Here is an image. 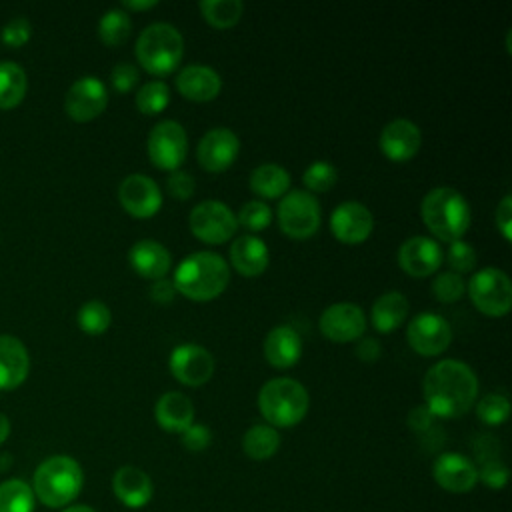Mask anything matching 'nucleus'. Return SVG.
Returning a JSON list of instances; mask_svg holds the SVG:
<instances>
[{"label":"nucleus","mask_w":512,"mask_h":512,"mask_svg":"<svg viewBox=\"0 0 512 512\" xmlns=\"http://www.w3.org/2000/svg\"><path fill=\"white\" fill-rule=\"evenodd\" d=\"M36 496L30 484L10 478L0 484V512H34Z\"/></svg>","instance_id":"33"},{"label":"nucleus","mask_w":512,"mask_h":512,"mask_svg":"<svg viewBox=\"0 0 512 512\" xmlns=\"http://www.w3.org/2000/svg\"><path fill=\"white\" fill-rule=\"evenodd\" d=\"M320 332L324 338L336 344L354 342L364 336L366 330V314L354 302H336L330 304L318 320Z\"/></svg>","instance_id":"12"},{"label":"nucleus","mask_w":512,"mask_h":512,"mask_svg":"<svg viewBox=\"0 0 512 512\" xmlns=\"http://www.w3.org/2000/svg\"><path fill=\"white\" fill-rule=\"evenodd\" d=\"M356 356L362 360V362H374L380 358L382 354V346H380V340L374 338V336H362L358 338V344L354 348Z\"/></svg>","instance_id":"49"},{"label":"nucleus","mask_w":512,"mask_h":512,"mask_svg":"<svg viewBox=\"0 0 512 512\" xmlns=\"http://www.w3.org/2000/svg\"><path fill=\"white\" fill-rule=\"evenodd\" d=\"M432 422H434V416L430 414V410L424 404L412 408L408 414V426L414 432H428L432 428Z\"/></svg>","instance_id":"50"},{"label":"nucleus","mask_w":512,"mask_h":512,"mask_svg":"<svg viewBox=\"0 0 512 512\" xmlns=\"http://www.w3.org/2000/svg\"><path fill=\"white\" fill-rule=\"evenodd\" d=\"M26 72L16 62H0V108H14L26 94Z\"/></svg>","instance_id":"31"},{"label":"nucleus","mask_w":512,"mask_h":512,"mask_svg":"<svg viewBox=\"0 0 512 512\" xmlns=\"http://www.w3.org/2000/svg\"><path fill=\"white\" fill-rule=\"evenodd\" d=\"M76 318H78V326L86 334L98 336L108 330V326L112 322V312L102 300H88L80 306Z\"/></svg>","instance_id":"36"},{"label":"nucleus","mask_w":512,"mask_h":512,"mask_svg":"<svg viewBox=\"0 0 512 512\" xmlns=\"http://www.w3.org/2000/svg\"><path fill=\"white\" fill-rule=\"evenodd\" d=\"M442 260V248L430 236H410L398 248V266L414 278H426L434 274Z\"/></svg>","instance_id":"18"},{"label":"nucleus","mask_w":512,"mask_h":512,"mask_svg":"<svg viewBox=\"0 0 512 512\" xmlns=\"http://www.w3.org/2000/svg\"><path fill=\"white\" fill-rule=\"evenodd\" d=\"M128 264L130 268L148 280L166 278L172 266V256L160 242L152 238L136 240L128 250Z\"/></svg>","instance_id":"22"},{"label":"nucleus","mask_w":512,"mask_h":512,"mask_svg":"<svg viewBox=\"0 0 512 512\" xmlns=\"http://www.w3.org/2000/svg\"><path fill=\"white\" fill-rule=\"evenodd\" d=\"M84 474L80 464L64 454L46 458L34 472V496L48 508H64L82 490Z\"/></svg>","instance_id":"5"},{"label":"nucleus","mask_w":512,"mask_h":512,"mask_svg":"<svg viewBox=\"0 0 512 512\" xmlns=\"http://www.w3.org/2000/svg\"><path fill=\"white\" fill-rule=\"evenodd\" d=\"M154 418L162 430L182 434L194 422V404L182 392H166L156 400Z\"/></svg>","instance_id":"27"},{"label":"nucleus","mask_w":512,"mask_h":512,"mask_svg":"<svg viewBox=\"0 0 512 512\" xmlns=\"http://www.w3.org/2000/svg\"><path fill=\"white\" fill-rule=\"evenodd\" d=\"M184 56V38L168 22L148 24L136 40V58L152 76L172 74Z\"/></svg>","instance_id":"6"},{"label":"nucleus","mask_w":512,"mask_h":512,"mask_svg":"<svg viewBox=\"0 0 512 512\" xmlns=\"http://www.w3.org/2000/svg\"><path fill=\"white\" fill-rule=\"evenodd\" d=\"M62 512H96V510H94V508H90V506L76 504V506H68V508H64Z\"/></svg>","instance_id":"53"},{"label":"nucleus","mask_w":512,"mask_h":512,"mask_svg":"<svg viewBox=\"0 0 512 512\" xmlns=\"http://www.w3.org/2000/svg\"><path fill=\"white\" fill-rule=\"evenodd\" d=\"M230 280V268L218 252L200 250L180 260L174 272L176 292L194 302H208L218 298Z\"/></svg>","instance_id":"2"},{"label":"nucleus","mask_w":512,"mask_h":512,"mask_svg":"<svg viewBox=\"0 0 512 512\" xmlns=\"http://www.w3.org/2000/svg\"><path fill=\"white\" fill-rule=\"evenodd\" d=\"M290 188V172L280 164H260L250 172V190L266 200L282 198Z\"/></svg>","instance_id":"29"},{"label":"nucleus","mask_w":512,"mask_h":512,"mask_svg":"<svg viewBox=\"0 0 512 512\" xmlns=\"http://www.w3.org/2000/svg\"><path fill=\"white\" fill-rule=\"evenodd\" d=\"M166 188L170 192L172 198H178V200H188L194 190H196V182L194 178L184 172V170H174L170 172V176L166 178Z\"/></svg>","instance_id":"45"},{"label":"nucleus","mask_w":512,"mask_h":512,"mask_svg":"<svg viewBox=\"0 0 512 512\" xmlns=\"http://www.w3.org/2000/svg\"><path fill=\"white\" fill-rule=\"evenodd\" d=\"M280 448V434L270 424H254L242 436V450L252 460H268Z\"/></svg>","instance_id":"30"},{"label":"nucleus","mask_w":512,"mask_h":512,"mask_svg":"<svg viewBox=\"0 0 512 512\" xmlns=\"http://www.w3.org/2000/svg\"><path fill=\"white\" fill-rule=\"evenodd\" d=\"M494 220H496V228L500 230L502 238L506 242H510V238H512V196L510 194H506L500 200V204L496 208V214H494Z\"/></svg>","instance_id":"47"},{"label":"nucleus","mask_w":512,"mask_h":512,"mask_svg":"<svg viewBox=\"0 0 512 512\" xmlns=\"http://www.w3.org/2000/svg\"><path fill=\"white\" fill-rule=\"evenodd\" d=\"M190 232L206 244H224L238 230L236 214L220 200L198 202L188 216Z\"/></svg>","instance_id":"9"},{"label":"nucleus","mask_w":512,"mask_h":512,"mask_svg":"<svg viewBox=\"0 0 512 512\" xmlns=\"http://www.w3.org/2000/svg\"><path fill=\"white\" fill-rule=\"evenodd\" d=\"M410 348L420 356H438L452 342V328L448 320L436 312L416 314L406 330Z\"/></svg>","instance_id":"11"},{"label":"nucleus","mask_w":512,"mask_h":512,"mask_svg":"<svg viewBox=\"0 0 512 512\" xmlns=\"http://www.w3.org/2000/svg\"><path fill=\"white\" fill-rule=\"evenodd\" d=\"M374 230V216L358 200L340 202L330 214V232L342 244H362Z\"/></svg>","instance_id":"15"},{"label":"nucleus","mask_w":512,"mask_h":512,"mask_svg":"<svg viewBox=\"0 0 512 512\" xmlns=\"http://www.w3.org/2000/svg\"><path fill=\"white\" fill-rule=\"evenodd\" d=\"M476 416L488 426H500L510 416V402L504 394L490 392L478 400Z\"/></svg>","instance_id":"39"},{"label":"nucleus","mask_w":512,"mask_h":512,"mask_svg":"<svg viewBox=\"0 0 512 512\" xmlns=\"http://www.w3.org/2000/svg\"><path fill=\"white\" fill-rule=\"evenodd\" d=\"M466 292L474 308L486 316H506L512 308V282L508 274L496 266L474 272L466 282Z\"/></svg>","instance_id":"7"},{"label":"nucleus","mask_w":512,"mask_h":512,"mask_svg":"<svg viewBox=\"0 0 512 512\" xmlns=\"http://www.w3.org/2000/svg\"><path fill=\"white\" fill-rule=\"evenodd\" d=\"M420 144V128L408 118H396L388 122L378 136V148L390 162L412 160L418 154Z\"/></svg>","instance_id":"19"},{"label":"nucleus","mask_w":512,"mask_h":512,"mask_svg":"<svg viewBox=\"0 0 512 512\" xmlns=\"http://www.w3.org/2000/svg\"><path fill=\"white\" fill-rule=\"evenodd\" d=\"M422 390L434 418H460L478 398V378L466 362L446 358L428 368Z\"/></svg>","instance_id":"1"},{"label":"nucleus","mask_w":512,"mask_h":512,"mask_svg":"<svg viewBox=\"0 0 512 512\" xmlns=\"http://www.w3.org/2000/svg\"><path fill=\"white\" fill-rule=\"evenodd\" d=\"M432 476L436 484L454 494L470 492L478 482L476 464L458 452H444L432 464Z\"/></svg>","instance_id":"20"},{"label":"nucleus","mask_w":512,"mask_h":512,"mask_svg":"<svg viewBox=\"0 0 512 512\" xmlns=\"http://www.w3.org/2000/svg\"><path fill=\"white\" fill-rule=\"evenodd\" d=\"M230 262L246 278L260 276L270 262V250L256 234H242L230 244Z\"/></svg>","instance_id":"24"},{"label":"nucleus","mask_w":512,"mask_h":512,"mask_svg":"<svg viewBox=\"0 0 512 512\" xmlns=\"http://www.w3.org/2000/svg\"><path fill=\"white\" fill-rule=\"evenodd\" d=\"M198 8L202 18L220 30L236 26L244 12V4L240 0H202Z\"/></svg>","instance_id":"32"},{"label":"nucleus","mask_w":512,"mask_h":512,"mask_svg":"<svg viewBox=\"0 0 512 512\" xmlns=\"http://www.w3.org/2000/svg\"><path fill=\"white\" fill-rule=\"evenodd\" d=\"M430 290H432V294L438 302L452 304V302H458L464 296L466 282H464V276H460L452 270H446V272H438L434 276Z\"/></svg>","instance_id":"37"},{"label":"nucleus","mask_w":512,"mask_h":512,"mask_svg":"<svg viewBox=\"0 0 512 512\" xmlns=\"http://www.w3.org/2000/svg\"><path fill=\"white\" fill-rule=\"evenodd\" d=\"M302 182L310 190V194L312 192L322 194V192H328L338 182V170L334 164L326 160H316L304 170Z\"/></svg>","instance_id":"38"},{"label":"nucleus","mask_w":512,"mask_h":512,"mask_svg":"<svg viewBox=\"0 0 512 512\" xmlns=\"http://www.w3.org/2000/svg\"><path fill=\"white\" fill-rule=\"evenodd\" d=\"M148 156L150 162L160 168L174 172L182 166L188 154V136L180 122L160 120L148 134Z\"/></svg>","instance_id":"10"},{"label":"nucleus","mask_w":512,"mask_h":512,"mask_svg":"<svg viewBox=\"0 0 512 512\" xmlns=\"http://www.w3.org/2000/svg\"><path fill=\"white\" fill-rule=\"evenodd\" d=\"M238 152H240V138L230 128H224V126H216L208 130L196 146L198 164L206 172H214V174L228 170L238 158Z\"/></svg>","instance_id":"16"},{"label":"nucleus","mask_w":512,"mask_h":512,"mask_svg":"<svg viewBox=\"0 0 512 512\" xmlns=\"http://www.w3.org/2000/svg\"><path fill=\"white\" fill-rule=\"evenodd\" d=\"M112 490L116 498L128 508H140L152 498L150 476L136 466H122L112 476Z\"/></svg>","instance_id":"26"},{"label":"nucleus","mask_w":512,"mask_h":512,"mask_svg":"<svg viewBox=\"0 0 512 512\" xmlns=\"http://www.w3.org/2000/svg\"><path fill=\"white\" fill-rule=\"evenodd\" d=\"M108 104V90L96 76L78 78L66 92L64 110L76 122L94 120Z\"/></svg>","instance_id":"14"},{"label":"nucleus","mask_w":512,"mask_h":512,"mask_svg":"<svg viewBox=\"0 0 512 512\" xmlns=\"http://www.w3.org/2000/svg\"><path fill=\"white\" fill-rule=\"evenodd\" d=\"M476 470H478V478L492 490H500L508 482V468L500 458L484 460L480 462V466H476Z\"/></svg>","instance_id":"42"},{"label":"nucleus","mask_w":512,"mask_h":512,"mask_svg":"<svg viewBox=\"0 0 512 512\" xmlns=\"http://www.w3.org/2000/svg\"><path fill=\"white\" fill-rule=\"evenodd\" d=\"M450 270L456 274H468L476 268V250L472 248V244L460 240H454L448 244V250L442 252Z\"/></svg>","instance_id":"41"},{"label":"nucleus","mask_w":512,"mask_h":512,"mask_svg":"<svg viewBox=\"0 0 512 512\" xmlns=\"http://www.w3.org/2000/svg\"><path fill=\"white\" fill-rule=\"evenodd\" d=\"M308 404L310 398L304 384L288 376L270 378L258 392L260 414L274 428H290L302 422Z\"/></svg>","instance_id":"4"},{"label":"nucleus","mask_w":512,"mask_h":512,"mask_svg":"<svg viewBox=\"0 0 512 512\" xmlns=\"http://www.w3.org/2000/svg\"><path fill=\"white\" fill-rule=\"evenodd\" d=\"M212 442V432L208 426L204 424H196L192 422L184 432H182V444L186 450L190 452H202L204 448H208Z\"/></svg>","instance_id":"46"},{"label":"nucleus","mask_w":512,"mask_h":512,"mask_svg":"<svg viewBox=\"0 0 512 512\" xmlns=\"http://www.w3.org/2000/svg\"><path fill=\"white\" fill-rule=\"evenodd\" d=\"M170 372L172 376L190 388H198L202 384H206L212 374H214V358L212 354L200 346V344H192V342H184L178 344L168 360Z\"/></svg>","instance_id":"13"},{"label":"nucleus","mask_w":512,"mask_h":512,"mask_svg":"<svg viewBox=\"0 0 512 512\" xmlns=\"http://www.w3.org/2000/svg\"><path fill=\"white\" fill-rule=\"evenodd\" d=\"M140 80V72L130 62H118L110 72V82L116 92H130Z\"/></svg>","instance_id":"43"},{"label":"nucleus","mask_w":512,"mask_h":512,"mask_svg":"<svg viewBox=\"0 0 512 512\" xmlns=\"http://www.w3.org/2000/svg\"><path fill=\"white\" fill-rule=\"evenodd\" d=\"M132 32V20L128 12L122 8H112L104 12V16L98 22V36L106 46H120L128 40Z\"/></svg>","instance_id":"34"},{"label":"nucleus","mask_w":512,"mask_h":512,"mask_svg":"<svg viewBox=\"0 0 512 512\" xmlns=\"http://www.w3.org/2000/svg\"><path fill=\"white\" fill-rule=\"evenodd\" d=\"M158 2L156 0H124L122 2V10H148L154 8Z\"/></svg>","instance_id":"51"},{"label":"nucleus","mask_w":512,"mask_h":512,"mask_svg":"<svg viewBox=\"0 0 512 512\" xmlns=\"http://www.w3.org/2000/svg\"><path fill=\"white\" fill-rule=\"evenodd\" d=\"M148 294H150L152 302L166 306V304H170V302L174 300V296H176V286H174L172 280L160 278V280H154V282H152Z\"/></svg>","instance_id":"48"},{"label":"nucleus","mask_w":512,"mask_h":512,"mask_svg":"<svg viewBox=\"0 0 512 512\" xmlns=\"http://www.w3.org/2000/svg\"><path fill=\"white\" fill-rule=\"evenodd\" d=\"M276 216L278 226L286 236L294 240H306L318 232L322 210L314 194L304 190H290L280 198Z\"/></svg>","instance_id":"8"},{"label":"nucleus","mask_w":512,"mask_h":512,"mask_svg":"<svg viewBox=\"0 0 512 512\" xmlns=\"http://www.w3.org/2000/svg\"><path fill=\"white\" fill-rule=\"evenodd\" d=\"M30 32H32V28H30L28 18L16 16V18H12V20L2 28V42L8 44V46H12V48H18V46H22V44L28 42Z\"/></svg>","instance_id":"44"},{"label":"nucleus","mask_w":512,"mask_h":512,"mask_svg":"<svg viewBox=\"0 0 512 512\" xmlns=\"http://www.w3.org/2000/svg\"><path fill=\"white\" fill-rule=\"evenodd\" d=\"M30 368V358L26 346L8 334L0 336V390L18 388Z\"/></svg>","instance_id":"25"},{"label":"nucleus","mask_w":512,"mask_h":512,"mask_svg":"<svg viewBox=\"0 0 512 512\" xmlns=\"http://www.w3.org/2000/svg\"><path fill=\"white\" fill-rule=\"evenodd\" d=\"M420 214L428 232L446 244L460 240L466 234L472 218L468 200L452 186L428 190L422 198Z\"/></svg>","instance_id":"3"},{"label":"nucleus","mask_w":512,"mask_h":512,"mask_svg":"<svg viewBox=\"0 0 512 512\" xmlns=\"http://www.w3.org/2000/svg\"><path fill=\"white\" fill-rule=\"evenodd\" d=\"M264 356L266 362L276 370L292 368L302 356V338L300 334L288 326H274L264 340Z\"/></svg>","instance_id":"23"},{"label":"nucleus","mask_w":512,"mask_h":512,"mask_svg":"<svg viewBox=\"0 0 512 512\" xmlns=\"http://www.w3.org/2000/svg\"><path fill=\"white\" fill-rule=\"evenodd\" d=\"M178 92L192 102H210L222 90L220 74L206 64H188L176 74Z\"/></svg>","instance_id":"21"},{"label":"nucleus","mask_w":512,"mask_h":512,"mask_svg":"<svg viewBox=\"0 0 512 512\" xmlns=\"http://www.w3.org/2000/svg\"><path fill=\"white\" fill-rule=\"evenodd\" d=\"M170 102V90L162 80H150L136 92V108L146 116H156L166 110Z\"/></svg>","instance_id":"35"},{"label":"nucleus","mask_w":512,"mask_h":512,"mask_svg":"<svg viewBox=\"0 0 512 512\" xmlns=\"http://www.w3.org/2000/svg\"><path fill=\"white\" fill-rule=\"evenodd\" d=\"M408 310H410V304H408V298L404 294H400V292H384L372 304V310H370L372 326L380 334L394 332L406 320Z\"/></svg>","instance_id":"28"},{"label":"nucleus","mask_w":512,"mask_h":512,"mask_svg":"<svg viewBox=\"0 0 512 512\" xmlns=\"http://www.w3.org/2000/svg\"><path fill=\"white\" fill-rule=\"evenodd\" d=\"M118 200L130 216L150 218L162 206V192L150 176L136 172V174H128L120 182Z\"/></svg>","instance_id":"17"},{"label":"nucleus","mask_w":512,"mask_h":512,"mask_svg":"<svg viewBox=\"0 0 512 512\" xmlns=\"http://www.w3.org/2000/svg\"><path fill=\"white\" fill-rule=\"evenodd\" d=\"M236 220H238V226L246 228L248 232H260L268 228L272 220V210L262 200H250L240 208V212L236 214Z\"/></svg>","instance_id":"40"},{"label":"nucleus","mask_w":512,"mask_h":512,"mask_svg":"<svg viewBox=\"0 0 512 512\" xmlns=\"http://www.w3.org/2000/svg\"><path fill=\"white\" fill-rule=\"evenodd\" d=\"M10 434V420L0 412V444L8 438Z\"/></svg>","instance_id":"52"}]
</instances>
